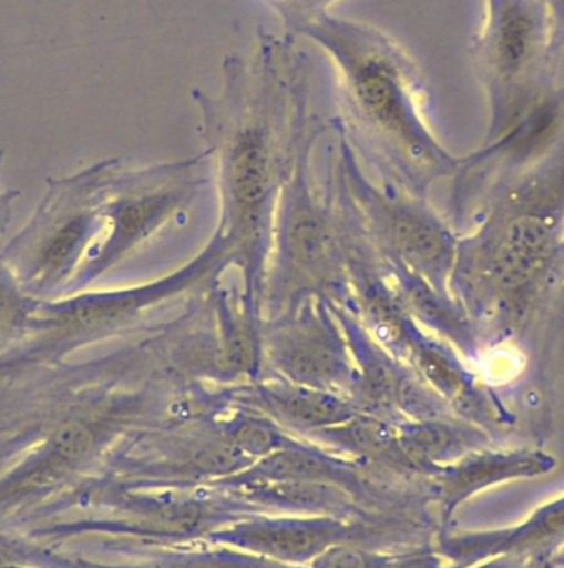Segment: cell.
<instances>
[{
	"mask_svg": "<svg viewBox=\"0 0 564 568\" xmlns=\"http://www.w3.org/2000/svg\"><path fill=\"white\" fill-rule=\"evenodd\" d=\"M228 266V248L215 233L192 262L155 282L40 301L23 339L0 354V374L62 363L83 347L130 336L160 304L195 290Z\"/></svg>",
	"mask_w": 564,
	"mask_h": 568,
	"instance_id": "6",
	"label": "cell"
},
{
	"mask_svg": "<svg viewBox=\"0 0 564 568\" xmlns=\"http://www.w3.org/2000/svg\"><path fill=\"white\" fill-rule=\"evenodd\" d=\"M40 300L25 293L0 256V354L23 339Z\"/></svg>",
	"mask_w": 564,
	"mask_h": 568,
	"instance_id": "21",
	"label": "cell"
},
{
	"mask_svg": "<svg viewBox=\"0 0 564 568\" xmlns=\"http://www.w3.org/2000/svg\"><path fill=\"white\" fill-rule=\"evenodd\" d=\"M255 464L223 430L218 414L166 420L135 434L103 476L132 489H189L236 476Z\"/></svg>",
	"mask_w": 564,
	"mask_h": 568,
	"instance_id": "12",
	"label": "cell"
},
{
	"mask_svg": "<svg viewBox=\"0 0 564 568\" xmlns=\"http://www.w3.org/2000/svg\"><path fill=\"white\" fill-rule=\"evenodd\" d=\"M259 337L263 371L269 376L349 397L352 354L332 304L304 301L281 316L263 320Z\"/></svg>",
	"mask_w": 564,
	"mask_h": 568,
	"instance_id": "13",
	"label": "cell"
},
{
	"mask_svg": "<svg viewBox=\"0 0 564 568\" xmlns=\"http://www.w3.org/2000/svg\"><path fill=\"white\" fill-rule=\"evenodd\" d=\"M535 568H558L555 566V560H553V556H548V554H543V556L535 557Z\"/></svg>",
	"mask_w": 564,
	"mask_h": 568,
	"instance_id": "27",
	"label": "cell"
},
{
	"mask_svg": "<svg viewBox=\"0 0 564 568\" xmlns=\"http://www.w3.org/2000/svg\"><path fill=\"white\" fill-rule=\"evenodd\" d=\"M337 135L336 192L367 242L389 265L402 266L442 293H450L460 236L425 199L392 182L373 185L334 116Z\"/></svg>",
	"mask_w": 564,
	"mask_h": 568,
	"instance_id": "8",
	"label": "cell"
},
{
	"mask_svg": "<svg viewBox=\"0 0 564 568\" xmlns=\"http://www.w3.org/2000/svg\"><path fill=\"white\" fill-rule=\"evenodd\" d=\"M397 433L403 453L425 479L466 454L499 446L485 430L455 416L402 420Z\"/></svg>",
	"mask_w": 564,
	"mask_h": 568,
	"instance_id": "19",
	"label": "cell"
},
{
	"mask_svg": "<svg viewBox=\"0 0 564 568\" xmlns=\"http://www.w3.org/2000/svg\"><path fill=\"white\" fill-rule=\"evenodd\" d=\"M558 23L548 0H486L485 22L470 47L490 103L486 142L515 126L552 90Z\"/></svg>",
	"mask_w": 564,
	"mask_h": 568,
	"instance_id": "9",
	"label": "cell"
},
{
	"mask_svg": "<svg viewBox=\"0 0 564 568\" xmlns=\"http://www.w3.org/2000/svg\"><path fill=\"white\" fill-rule=\"evenodd\" d=\"M235 406L265 414L294 436H309L316 430L339 426L356 416L352 400L342 394L297 386L276 377H259L229 389Z\"/></svg>",
	"mask_w": 564,
	"mask_h": 568,
	"instance_id": "16",
	"label": "cell"
},
{
	"mask_svg": "<svg viewBox=\"0 0 564 568\" xmlns=\"http://www.w3.org/2000/svg\"><path fill=\"white\" fill-rule=\"evenodd\" d=\"M553 560H555L556 567L564 568V554H555V556H553Z\"/></svg>",
	"mask_w": 564,
	"mask_h": 568,
	"instance_id": "28",
	"label": "cell"
},
{
	"mask_svg": "<svg viewBox=\"0 0 564 568\" xmlns=\"http://www.w3.org/2000/svg\"><path fill=\"white\" fill-rule=\"evenodd\" d=\"M304 439L353 460L387 483L420 486L427 480L403 453L397 424L390 420L356 414L339 426L316 430Z\"/></svg>",
	"mask_w": 564,
	"mask_h": 568,
	"instance_id": "17",
	"label": "cell"
},
{
	"mask_svg": "<svg viewBox=\"0 0 564 568\" xmlns=\"http://www.w3.org/2000/svg\"><path fill=\"white\" fill-rule=\"evenodd\" d=\"M564 544V494L536 507L515 526L490 530L450 529L435 537L437 552L453 566L469 568L503 554L555 556Z\"/></svg>",
	"mask_w": 564,
	"mask_h": 568,
	"instance_id": "15",
	"label": "cell"
},
{
	"mask_svg": "<svg viewBox=\"0 0 564 568\" xmlns=\"http://www.w3.org/2000/svg\"><path fill=\"white\" fill-rule=\"evenodd\" d=\"M3 160V150H0V163ZM20 199L19 190H0V239L6 235L12 220V206Z\"/></svg>",
	"mask_w": 564,
	"mask_h": 568,
	"instance_id": "26",
	"label": "cell"
},
{
	"mask_svg": "<svg viewBox=\"0 0 564 568\" xmlns=\"http://www.w3.org/2000/svg\"><path fill=\"white\" fill-rule=\"evenodd\" d=\"M390 278L420 327H427L437 337L455 347L470 359L479 357V326L466 307L452 293H442L420 276L402 266L389 265Z\"/></svg>",
	"mask_w": 564,
	"mask_h": 568,
	"instance_id": "18",
	"label": "cell"
},
{
	"mask_svg": "<svg viewBox=\"0 0 564 568\" xmlns=\"http://www.w3.org/2000/svg\"><path fill=\"white\" fill-rule=\"evenodd\" d=\"M120 159L93 163L72 175L49 176L25 226L0 250L25 293L40 301L66 296L86 255L103 233V203Z\"/></svg>",
	"mask_w": 564,
	"mask_h": 568,
	"instance_id": "7",
	"label": "cell"
},
{
	"mask_svg": "<svg viewBox=\"0 0 564 568\" xmlns=\"http://www.w3.org/2000/svg\"><path fill=\"white\" fill-rule=\"evenodd\" d=\"M332 59L339 75V119L350 145L390 182L425 199L433 182L455 176L463 159L447 152L423 119L420 67L377 27L324 13L300 30Z\"/></svg>",
	"mask_w": 564,
	"mask_h": 568,
	"instance_id": "3",
	"label": "cell"
},
{
	"mask_svg": "<svg viewBox=\"0 0 564 568\" xmlns=\"http://www.w3.org/2000/svg\"><path fill=\"white\" fill-rule=\"evenodd\" d=\"M146 363L136 343L0 374V532L62 519L123 444L170 419V386Z\"/></svg>",
	"mask_w": 564,
	"mask_h": 568,
	"instance_id": "1",
	"label": "cell"
},
{
	"mask_svg": "<svg viewBox=\"0 0 564 568\" xmlns=\"http://www.w3.org/2000/svg\"><path fill=\"white\" fill-rule=\"evenodd\" d=\"M309 143L284 180L263 286L262 314L281 316L307 300L350 310L349 235L336 193L322 196L310 172Z\"/></svg>",
	"mask_w": 564,
	"mask_h": 568,
	"instance_id": "5",
	"label": "cell"
},
{
	"mask_svg": "<svg viewBox=\"0 0 564 568\" xmlns=\"http://www.w3.org/2000/svg\"><path fill=\"white\" fill-rule=\"evenodd\" d=\"M79 519L53 520L27 530L50 546L95 537L106 552L202 546L209 534L266 513L262 507L215 486L189 489H132L100 476L86 483L66 507Z\"/></svg>",
	"mask_w": 564,
	"mask_h": 568,
	"instance_id": "4",
	"label": "cell"
},
{
	"mask_svg": "<svg viewBox=\"0 0 564 568\" xmlns=\"http://www.w3.org/2000/svg\"><path fill=\"white\" fill-rule=\"evenodd\" d=\"M222 489V487H219ZM269 514L327 516L340 519H377L386 514L363 509L352 496L329 484L306 480H269L225 489Z\"/></svg>",
	"mask_w": 564,
	"mask_h": 568,
	"instance_id": "20",
	"label": "cell"
},
{
	"mask_svg": "<svg viewBox=\"0 0 564 568\" xmlns=\"http://www.w3.org/2000/svg\"><path fill=\"white\" fill-rule=\"evenodd\" d=\"M439 520L410 516L340 519L327 516L259 514L216 530L208 546L232 547L273 562L306 567L336 547L352 546L380 552H406L433 546Z\"/></svg>",
	"mask_w": 564,
	"mask_h": 568,
	"instance_id": "10",
	"label": "cell"
},
{
	"mask_svg": "<svg viewBox=\"0 0 564 568\" xmlns=\"http://www.w3.org/2000/svg\"><path fill=\"white\" fill-rule=\"evenodd\" d=\"M209 159L212 153L205 150L193 159L150 169L120 166L103 203L102 236L86 255L66 296L85 291L168 226L208 182L202 170Z\"/></svg>",
	"mask_w": 564,
	"mask_h": 568,
	"instance_id": "11",
	"label": "cell"
},
{
	"mask_svg": "<svg viewBox=\"0 0 564 568\" xmlns=\"http://www.w3.org/2000/svg\"><path fill=\"white\" fill-rule=\"evenodd\" d=\"M469 568H535V557L519 556V554H503L490 557Z\"/></svg>",
	"mask_w": 564,
	"mask_h": 568,
	"instance_id": "25",
	"label": "cell"
},
{
	"mask_svg": "<svg viewBox=\"0 0 564 568\" xmlns=\"http://www.w3.org/2000/svg\"><path fill=\"white\" fill-rule=\"evenodd\" d=\"M389 568H460L447 562L435 547L425 546L419 549L397 552Z\"/></svg>",
	"mask_w": 564,
	"mask_h": 568,
	"instance_id": "24",
	"label": "cell"
},
{
	"mask_svg": "<svg viewBox=\"0 0 564 568\" xmlns=\"http://www.w3.org/2000/svg\"><path fill=\"white\" fill-rule=\"evenodd\" d=\"M281 17L287 36L299 37L300 30L329 13L330 7L339 0H266Z\"/></svg>",
	"mask_w": 564,
	"mask_h": 568,
	"instance_id": "23",
	"label": "cell"
},
{
	"mask_svg": "<svg viewBox=\"0 0 564 568\" xmlns=\"http://www.w3.org/2000/svg\"><path fill=\"white\" fill-rule=\"evenodd\" d=\"M396 554L363 547H336L302 568H389Z\"/></svg>",
	"mask_w": 564,
	"mask_h": 568,
	"instance_id": "22",
	"label": "cell"
},
{
	"mask_svg": "<svg viewBox=\"0 0 564 568\" xmlns=\"http://www.w3.org/2000/svg\"><path fill=\"white\" fill-rule=\"evenodd\" d=\"M556 469V459L542 449L485 447L466 454L457 463L440 467L427 479L437 507L439 532L452 529L457 510L483 490L513 480L539 479Z\"/></svg>",
	"mask_w": 564,
	"mask_h": 568,
	"instance_id": "14",
	"label": "cell"
},
{
	"mask_svg": "<svg viewBox=\"0 0 564 568\" xmlns=\"http://www.w3.org/2000/svg\"><path fill=\"white\" fill-rule=\"evenodd\" d=\"M312 70L296 37L259 27L249 55L223 59L218 95L192 90L216 163L222 216L215 233L242 272L243 296L258 313L284 180L300 150L332 130V119L309 112Z\"/></svg>",
	"mask_w": 564,
	"mask_h": 568,
	"instance_id": "2",
	"label": "cell"
}]
</instances>
